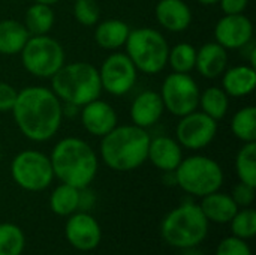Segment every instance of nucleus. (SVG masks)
I'll use <instances>...</instances> for the list:
<instances>
[{"label": "nucleus", "mask_w": 256, "mask_h": 255, "mask_svg": "<svg viewBox=\"0 0 256 255\" xmlns=\"http://www.w3.org/2000/svg\"><path fill=\"white\" fill-rule=\"evenodd\" d=\"M12 116L20 132L30 141L51 140L63 122V104L44 86H28L18 92Z\"/></svg>", "instance_id": "1"}, {"label": "nucleus", "mask_w": 256, "mask_h": 255, "mask_svg": "<svg viewBox=\"0 0 256 255\" xmlns=\"http://www.w3.org/2000/svg\"><path fill=\"white\" fill-rule=\"evenodd\" d=\"M54 177L78 189L90 186L99 170V158L93 147L78 137L62 138L50 155Z\"/></svg>", "instance_id": "2"}, {"label": "nucleus", "mask_w": 256, "mask_h": 255, "mask_svg": "<svg viewBox=\"0 0 256 255\" xmlns=\"http://www.w3.org/2000/svg\"><path fill=\"white\" fill-rule=\"evenodd\" d=\"M150 140L147 129L135 125H117L102 137L100 158L114 171H134L147 161Z\"/></svg>", "instance_id": "3"}, {"label": "nucleus", "mask_w": 256, "mask_h": 255, "mask_svg": "<svg viewBox=\"0 0 256 255\" xmlns=\"http://www.w3.org/2000/svg\"><path fill=\"white\" fill-rule=\"evenodd\" d=\"M51 90L63 104L81 108L90 101L100 98L99 69L88 62L64 63L51 77Z\"/></svg>", "instance_id": "4"}, {"label": "nucleus", "mask_w": 256, "mask_h": 255, "mask_svg": "<svg viewBox=\"0 0 256 255\" xmlns=\"http://www.w3.org/2000/svg\"><path fill=\"white\" fill-rule=\"evenodd\" d=\"M164 240L177 249H188L201 245L208 234V221L200 204L183 201L172 209L160 224Z\"/></svg>", "instance_id": "5"}, {"label": "nucleus", "mask_w": 256, "mask_h": 255, "mask_svg": "<svg viewBox=\"0 0 256 255\" xmlns=\"http://www.w3.org/2000/svg\"><path fill=\"white\" fill-rule=\"evenodd\" d=\"M124 48L138 72L156 75L162 72L168 63V41L156 29L138 27L130 30Z\"/></svg>", "instance_id": "6"}, {"label": "nucleus", "mask_w": 256, "mask_h": 255, "mask_svg": "<svg viewBox=\"0 0 256 255\" xmlns=\"http://www.w3.org/2000/svg\"><path fill=\"white\" fill-rule=\"evenodd\" d=\"M176 185L194 197H206L222 188L225 174L220 164L204 155L183 158L174 171Z\"/></svg>", "instance_id": "7"}, {"label": "nucleus", "mask_w": 256, "mask_h": 255, "mask_svg": "<svg viewBox=\"0 0 256 255\" xmlns=\"http://www.w3.org/2000/svg\"><path fill=\"white\" fill-rule=\"evenodd\" d=\"M20 56L24 69L36 78H51L66 62L62 44L50 35L30 36Z\"/></svg>", "instance_id": "8"}, {"label": "nucleus", "mask_w": 256, "mask_h": 255, "mask_svg": "<svg viewBox=\"0 0 256 255\" xmlns=\"http://www.w3.org/2000/svg\"><path fill=\"white\" fill-rule=\"evenodd\" d=\"M12 180L24 191L40 192L46 189L54 179L50 156L39 150H22L10 162Z\"/></svg>", "instance_id": "9"}, {"label": "nucleus", "mask_w": 256, "mask_h": 255, "mask_svg": "<svg viewBox=\"0 0 256 255\" xmlns=\"http://www.w3.org/2000/svg\"><path fill=\"white\" fill-rule=\"evenodd\" d=\"M200 93L198 83L190 74L172 72L165 77L159 95L166 111L172 116L183 117L198 110Z\"/></svg>", "instance_id": "10"}, {"label": "nucleus", "mask_w": 256, "mask_h": 255, "mask_svg": "<svg viewBox=\"0 0 256 255\" xmlns=\"http://www.w3.org/2000/svg\"><path fill=\"white\" fill-rule=\"evenodd\" d=\"M138 71L126 53H112L100 65L99 78L102 90L114 96L129 93L136 83Z\"/></svg>", "instance_id": "11"}, {"label": "nucleus", "mask_w": 256, "mask_h": 255, "mask_svg": "<svg viewBox=\"0 0 256 255\" xmlns=\"http://www.w3.org/2000/svg\"><path fill=\"white\" fill-rule=\"evenodd\" d=\"M218 134V122L202 111H192L180 117L176 128V140L189 150L206 149Z\"/></svg>", "instance_id": "12"}, {"label": "nucleus", "mask_w": 256, "mask_h": 255, "mask_svg": "<svg viewBox=\"0 0 256 255\" xmlns=\"http://www.w3.org/2000/svg\"><path fill=\"white\" fill-rule=\"evenodd\" d=\"M64 236L69 245L76 251L88 252L99 246L102 240V230L94 216L88 212L76 210L69 215L64 224Z\"/></svg>", "instance_id": "13"}, {"label": "nucleus", "mask_w": 256, "mask_h": 255, "mask_svg": "<svg viewBox=\"0 0 256 255\" xmlns=\"http://www.w3.org/2000/svg\"><path fill=\"white\" fill-rule=\"evenodd\" d=\"M214 41L225 50H240L254 38V23L244 14L224 15L214 26Z\"/></svg>", "instance_id": "14"}, {"label": "nucleus", "mask_w": 256, "mask_h": 255, "mask_svg": "<svg viewBox=\"0 0 256 255\" xmlns=\"http://www.w3.org/2000/svg\"><path fill=\"white\" fill-rule=\"evenodd\" d=\"M82 128L93 137L102 138L118 125V117L111 104L100 98L90 101L81 107L80 113Z\"/></svg>", "instance_id": "15"}, {"label": "nucleus", "mask_w": 256, "mask_h": 255, "mask_svg": "<svg viewBox=\"0 0 256 255\" xmlns=\"http://www.w3.org/2000/svg\"><path fill=\"white\" fill-rule=\"evenodd\" d=\"M164 111H165V107H164L160 95L154 90H146V92H141L132 101L129 114H130L132 125L147 129L160 120Z\"/></svg>", "instance_id": "16"}, {"label": "nucleus", "mask_w": 256, "mask_h": 255, "mask_svg": "<svg viewBox=\"0 0 256 255\" xmlns=\"http://www.w3.org/2000/svg\"><path fill=\"white\" fill-rule=\"evenodd\" d=\"M147 161H150L153 167L164 173L176 171L183 161V147L177 140L166 135L152 138L148 144Z\"/></svg>", "instance_id": "17"}, {"label": "nucleus", "mask_w": 256, "mask_h": 255, "mask_svg": "<svg viewBox=\"0 0 256 255\" xmlns=\"http://www.w3.org/2000/svg\"><path fill=\"white\" fill-rule=\"evenodd\" d=\"M154 17L160 27L172 33L184 32L192 24V11L184 0H159Z\"/></svg>", "instance_id": "18"}, {"label": "nucleus", "mask_w": 256, "mask_h": 255, "mask_svg": "<svg viewBox=\"0 0 256 255\" xmlns=\"http://www.w3.org/2000/svg\"><path fill=\"white\" fill-rule=\"evenodd\" d=\"M228 66V50L214 42H207L196 50L195 69L207 80L219 78Z\"/></svg>", "instance_id": "19"}, {"label": "nucleus", "mask_w": 256, "mask_h": 255, "mask_svg": "<svg viewBox=\"0 0 256 255\" xmlns=\"http://www.w3.org/2000/svg\"><path fill=\"white\" fill-rule=\"evenodd\" d=\"M222 77V89L230 98H244L256 87V69L252 65H237L225 69Z\"/></svg>", "instance_id": "20"}, {"label": "nucleus", "mask_w": 256, "mask_h": 255, "mask_svg": "<svg viewBox=\"0 0 256 255\" xmlns=\"http://www.w3.org/2000/svg\"><path fill=\"white\" fill-rule=\"evenodd\" d=\"M200 207L204 216L207 218V221L216 222V224H230V221L234 218V215L240 209L230 194H225L220 191H216L202 197Z\"/></svg>", "instance_id": "21"}, {"label": "nucleus", "mask_w": 256, "mask_h": 255, "mask_svg": "<svg viewBox=\"0 0 256 255\" xmlns=\"http://www.w3.org/2000/svg\"><path fill=\"white\" fill-rule=\"evenodd\" d=\"M130 33V27L123 20L110 18L105 21H99L94 29V42L108 51L118 50L124 47L128 36Z\"/></svg>", "instance_id": "22"}, {"label": "nucleus", "mask_w": 256, "mask_h": 255, "mask_svg": "<svg viewBox=\"0 0 256 255\" xmlns=\"http://www.w3.org/2000/svg\"><path fill=\"white\" fill-rule=\"evenodd\" d=\"M30 33L26 26L16 20H2L0 21V54L15 56L20 54L28 41Z\"/></svg>", "instance_id": "23"}, {"label": "nucleus", "mask_w": 256, "mask_h": 255, "mask_svg": "<svg viewBox=\"0 0 256 255\" xmlns=\"http://www.w3.org/2000/svg\"><path fill=\"white\" fill-rule=\"evenodd\" d=\"M56 23V14L52 6L44 3H33L27 8L24 17V26L30 36L48 35Z\"/></svg>", "instance_id": "24"}, {"label": "nucleus", "mask_w": 256, "mask_h": 255, "mask_svg": "<svg viewBox=\"0 0 256 255\" xmlns=\"http://www.w3.org/2000/svg\"><path fill=\"white\" fill-rule=\"evenodd\" d=\"M201 111L214 119L216 122L222 120L228 110H230V96L225 93L222 87L212 86L206 89L202 93H200V104Z\"/></svg>", "instance_id": "25"}, {"label": "nucleus", "mask_w": 256, "mask_h": 255, "mask_svg": "<svg viewBox=\"0 0 256 255\" xmlns=\"http://www.w3.org/2000/svg\"><path fill=\"white\" fill-rule=\"evenodd\" d=\"M80 189L66 183H60L50 197V207L58 216H69L78 210Z\"/></svg>", "instance_id": "26"}, {"label": "nucleus", "mask_w": 256, "mask_h": 255, "mask_svg": "<svg viewBox=\"0 0 256 255\" xmlns=\"http://www.w3.org/2000/svg\"><path fill=\"white\" fill-rule=\"evenodd\" d=\"M231 131L236 138L243 143L256 141V108L254 105H246L240 108L231 120Z\"/></svg>", "instance_id": "27"}, {"label": "nucleus", "mask_w": 256, "mask_h": 255, "mask_svg": "<svg viewBox=\"0 0 256 255\" xmlns=\"http://www.w3.org/2000/svg\"><path fill=\"white\" fill-rule=\"evenodd\" d=\"M236 171L240 182L256 188V141L243 143L236 156Z\"/></svg>", "instance_id": "28"}, {"label": "nucleus", "mask_w": 256, "mask_h": 255, "mask_svg": "<svg viewBox=\"0 0 256 255\" xmlns=\"http://www.w3.org/2000/svg\"><path fill=\"white\" fill-rule=\"evenodd\" d=\"M195 60H196V48L189 42H180L176 44L172 48H170L166 65H170L172 72L189 74L195 69Z\"/></svg>", "instance_id": "29"}, {"label": "nucleus", "mask_w": 256, "mask_h": 255, "mask_svg": "<svg viewBox=\"0 0 256 255\" xmlns=\"http://www.w3.org/2000/svg\"><path fill=\"white\" fill-rule=\"evenodd\" d=\"M26 246L22 230L12 222L0 224V255H21Z\"/></svg>", "instance_id": "30"}, {"label": "nucleus", "mask_w": 256, "mask_h": 255, "mask_svg": "<svg viewBox=\"0 0 256 255\" xmlns=\"http://www.w3.org/2000/svg\"><path fill=\"white\" fill-rule=\"evenodd\" d=\"M232 236L243 240L254 239L256 234V212L252 207H242L230 221Z\"/></svg>", "instance_id": "31"}, {"label": "nucleus", "mask_w": 256, "mask_h": 255, "mask_svg": "<svg viewBox=\"0 0 256 255\" xmlns=\"http://www.w3.org/2000/svg\"><path fill=\"white\" fill-rule=\"evenodd\" d=\"M74 18L84 27H93L100 21V6L96 0H75Z\"/></svg>", "instance_id": "32"}, {"label": "nucleus", "mask_w": 256, "mask_h": 255, "mask_svg": "<svg viewBox=\"0 0 256 255\" xmlns=\"http://www.w3.org/2000/svg\"><path fill=\"white\" fill-rule=\"evenodd\" d=\"M216 255H252V251L248 245V240L230 236L218 245Z\"/></svg>", "instance_id": "33"}, {"label": "nucleus", "mask_w": 256, "mask_h": 255, "mask_svg": "<svg viewBox=\"0 0 256 255\" xmlns=\"http://www.w3.org/2000/svg\"><path fill=\"white\" fill-rule=\"evenodd\" d=\"M255 186H250L248 183L238 182L232 189V200L238 207H250L255 201Z\"/></svg>", "instance_id": "34"}, {"label": "nucleus", "mask_w": 256, "mask_h": 255, "mask_svg": "<svg viewBox=\"0 0 256 255\" xmlns=\"http://www.w3.org/2000/svg\"><path fill=\"white\" fill-rule=\"evenodd\" d=\"M18 90L4 81H0V113H9L14 108Z\"/></svg>", "instance_id": "35"}, {"label": "nucleus", "mask_w": 256, "mask_h": 255, "mask_svg": "<svg viewBox=\"0 0 256 255\" xmlns=\"http://www.w3.org/2000/svg\"><path fill=\"white\" fill-rule=\"evenodd\" d=\"M250 0H219L220 9L225 15L244 14Z\"/></svg>", "instance_id": "36"}, {"label": "nucleus", "mask_w": 256, "mask_h": 255, "mask_svg": "<svg viewBox=\"0 0 256 255\" xmlns=\"http://www.w3.org/2000/svg\"><path fill=\"white\" fill-rule=\"evenodd\" d=\"M94 203H96V195H94V192H93L92 189H88V186L80 189L78 210H81V212H88V210L93 209Z\"/></svg>", "instance_id": "37"}, {"label": "nucleus", "mask_w": 256, "mask_h": 255, "mask_svg": "<svg viewBox=\"0 0 256 255\" xmlns=\"http://www.w3.org/2000/svg\"><path fill=\"white\" fill-rule=\"evenodd\" d=\"M183 251V254L182 255H204L200 249H196V246L195 248H188V249H182Z\"/></svg>", "instance_id": "38"}, {"label": "nucleus", "mask_w": 256, "mask_h": 255, "mask_svg": "<svg viewBox=\"0 0 256 255\" xmlns=\"http://www.w3.org/2000/svg\"><path fill=\"white\" fill-rule=\"evenodd\" d=\"M198 3L204 5V6H213V5H218L219 0H196Z\"/></svg>", "instance_id": "39"}, {"label": "nucleus", "mask_w": 256, "mask_h": 255, "mask_svg": "<svg viewBox=\"0 0 256 255\" xmlns=\"http://www.w3.org/2000/svg\"><path fill=\"white\" fill-rule=\"evenodd\" d=\"M34 3H44V5H50V6H54L56 3H58L60 0H33Z\"/></svg>", "instance_id": "40"}]
</instances>
